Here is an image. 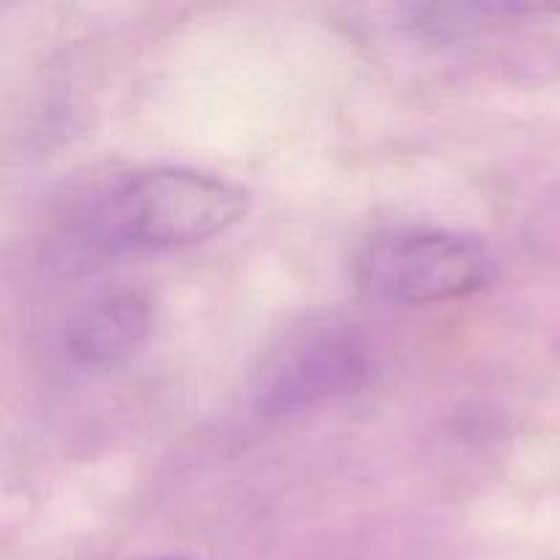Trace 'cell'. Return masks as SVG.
Listing matches in <instances>:
<instances>
[{
	"label": "cell",
	"instance_id": "cell-1",
	"mask_svg": "<svg viewBox=\"0 0 560 560\" xmlns=\"http://www.w3.org/2000/svg\"><path fill=\"white\" fill-rule=\"evenodd\" d=\"M249 195L222 175L148 167L98 186L66 219V266L202 244L246 217Z\"/></svg>",
	"mask_w": 560,
	"mask_h": 560
},
{
	"label": "cell",
	"instance_id": "cell-2",
	"mask_svg": "<svg viewBox=\"0 0 560 560\" xmlns=\"http://www.w3.org/2000/svg\"><path fill=\"white\" fill-rule=\"evenodd\" d=\"M495 277L485 244L454 230L408 228L377 235L361 249L355 279L377 301L446 304L479 293Z\"/></svg>",
	"mask_w": 560,
	"mask_h": 560
},
{
	"label": "cell",
	"instance_id": "cell-3",
	"mask_svg": "<svg viewBox=\"0 0 560 560\" xmlns=\"http://www.w3.org/2000/svg\"><path fill=\"white\" fill-rule=\"evenodd\" d=\"M370 375L364 348L348 334L306 337L284 350L260 383L266 413H299L317 402L359 388Z\"/></svg>",
	"mask_w": 560,
	"mask_h": 560
},
{
	"label": "cell",
	"instance_id": "cell-4",
	"mask_svg": "<svg viewBox=\"0 0 560 560\" xmlns=\"http://www.w3.org/2000/svg\"><path fill=\"white\" fill-rule=\"evenodd\" d=\"M151 331V304L135 290H115L91 299L71 315L63 350L77 366L107 370L140 350Z\"/></svg>",
	"mask_w": 560,
	"mask_h": 560
},
{
	"label": "cell",
	"instance_id": "cell-5",
	"mask_svg": "<svg viewBox=\"0 0 560 560\" xmlns=\"http://www.w3.org/2000/svg\"><path fill=\"white\" fill-rule=\"evenodd\" d=\"M159 560H184V558H159Z\"/></svg>",
	"mask_w": 560,
	"mask_h": 560
}]
</instances>
